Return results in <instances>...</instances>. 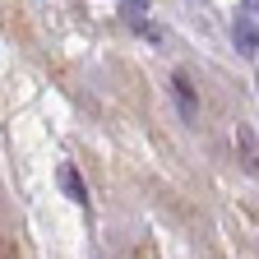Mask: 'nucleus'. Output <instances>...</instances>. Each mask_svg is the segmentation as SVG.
<instances>
[{"label":"nucleus","mask_w":259,"mask_h":259,"mask_svg":"<svg viewBox=\"0 0 259 259\" xmlns=\"http://www.w3.org/2000/svg\"><path fill=\"white\" fill-rule=\"evenodd\" d=\"M171 97H176V107H181V116H185V120L199 116V102H194V88H190V74H185V70H176V74H171Z\"/></svg>","instance_id":"nucleus-2"},{"label":"nucleus","mask_w":259,"mask_h":259,"mask_svg":"<svg viewBox=\"0 0 259 259\" xmlns=\"http://www.w3.org/2000/svg\"><path fill=\"white\" fill-rule=\"evenodd\" d=\"M60 190L70 194L74 204H88V190H83V181H79V171L70 167V162H60Z\"/></svg>","instance_id":"nucleus-5"},{"label":"nucleus","mask_w":259,"mask_h":259,"mask_svg":"<svg viewBox=\"0 0 259 259\" xmlns=\"http://www.w3.org/2000/svg\"><path fill=\"white\" fill-rule=\"evenodd\" d=\"M120 5H125V19H130V28H135V32L157 37V28L148 23V0H120Z\"/></svg>","instance_id":"nucleus-3"},{"label":"nucleus","mask_w":259,"mask_h":259,"mask_svg":"<svg viewBox=\"0 0 259 259\" xmlns=\"http://www.w3.org/2000/svg\"><path fill=\"white\" fill-rule=\"evenodd\" d=\"M232 42H236L241 56H259V28H254L250 14H236V23H232Z\"/></svg>","instance_id":"nucleus-1"},{"label":"nucleus","mask_w":259,"mask_h":259,"mask_svg":"<svg viewBox=\"0 0 259 259\" xmlns=\"http://www.w3.org/2000/svg\"><path fill=\"white\" fill-rule=\"evenodd\" d=\"M236 144H241V157H245V171L259 176V144H254V135H250V125L236 130Z\"/></svg>","instance_id":"nucleus-4"}]
</instances>
